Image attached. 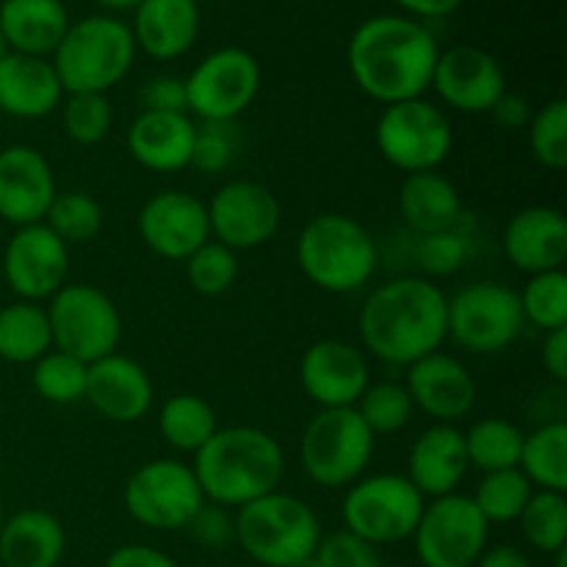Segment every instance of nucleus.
Returning <instances> with one entry per match:
<instances>
[{
    "label": "nucleus",
    "mask_w": 567,
    "mask_h": 567,
    "mask_svg": "<svg viewBox=\"0 0 567 567\" xmlns=\"http://www.w3.org/2000/svg\"><path fill=\"white\" fill-rule=\"evenodd\" d=\"M194 476L205 502L219 507H244L280 491L286 476L282 449L258 426H227L194 454Z\"/></svg>",
    "instance_id": "7ed1b4c3"
},
{
    "label": "nucleus",
    "mask_w": 567,
    "mask_h": 567,
    "mask_svg": "<svg viewBox=\"0 0 567 567\" xmlns=\"http://www.w3.org/2000/svg\"><path fill=\"white\" fill-rule=\"evenodd\" d=\"M136 59L131 25L109 14H92L70 22L53 50L55 75L64 94H105L131 72Z\"/></svg>",
    "instance_id": "39448f33"
},
{
    "label": "nucleus",
    "mask_w": 567,
    "mask_h": 567,
    "mask_svg": "<svg viewBox=\"0 0 567 567\" xmlns=\"http://www.w3.org/2000/svg\"><path fill=\"white\" fill-rule=\"evenodd\" d=\"M526 543L543 554H557L567 548V498L565 493L535 491L518 515Z\"/></svg>",
    "instance_id": "e433bc0d"
},
{
    "label": "nucleus",
    "mask_w": 567,
    "mask_h": 567,
    "mask_svg": "<svg viewBox=\"0 0 567 567\" xmlns=\"http://www.w3.org/2000/svg\"><path fill=\"white\" fill-rule=\"evenodd\" d=\"M105 567H177V563L158 548L133 543V546H120L116 551H111Z\"/></svg>",
    "instance_id": "8fccbe9b"
},
{
    "label": "nucleus",
    "mask_w": 567,
    "mask_h": 567,
    "mask_svg": "<svg viewBox=\"0 0 567 567\" xmlns=\"http://www.w3.org/2000/svg\"><path fill=\"white\" fill-rule=\"evenodd\" d=\"M241 136L233 122H203L194 133L192 164L199 175H219L236 161Z\"/></svg>",
    "instance_id": "c03bdc74"
},
{
    "label": "nucleus",
    "mask_w": 567,
    "mask_h": 567,
    "mask_svg": "<svg viewBox=\"0 0 567 567\" xmlns=\"http://www.w3.org/2000/svg\"><path fill=\"white\" fill-rule=\"evenodd\" d=\"M53 349L48 310L39 302H11L0 308V360L17 365L37 363Z\"/></svg>",
    "instance_id": "7c9ffc66"
},
{
    "label": "nucleus",
    "mask_w": 567,
    "mask_h": 567,
    "mask_svg": "<svg viewBox=\"0 0 567 567\" xmlns=\"http://www.w3.org/2000/svg\"><path fill=\"white\" fill-rule=\"evenodd\" d=\"M520 474L537 491L565 493L567 491V424L551 421L532 435L524 437L520 449Z\"/></svg>",
    "instance_id": "2f4dec72"
},
{
    "label": "nucleus",
    "mask_w": 567,
    "mask_h": 567,
    "mask_svg": "<svg viewBox=\"0 0 567 567\" xmlns=\"http://www.w3.org/2000/svg\"><path fill=\"white\" fill-rule=\"evenodd\" d=\"M524 321L537 330H559L567 327V275L565 269L529 275L524 291H518Z\"/></svg>",
    "instance_id": "58836bf2"
},
{
    "label": "nucleus",
    "mask_w": 567,
    "mask_h": 567,
    "mask_svg": "<svg viewBox=\"0 0 567 567\" xmlns=\"http://www.w3.org/2000/svg\"><path fill=\"white\" fill-rule=\"evenodd\" d=\"M208 227L210 238L233 252L269 244L280 230L282 208L275 192L255 181H230L210 197Z\"/></svg>",
    "instance_id": "2eb2a0df"
},
{
    "label": "nucleus",
    "mask_w": 567,
    "mask_h": 567,
    "mask_svg": "<svg viewBox=\"0 0 567 567\" xmlns=\"http://www.w3.org/2000/svg\"><path fill=\"white\" fill-rule=\"evenodd\" d=\"M493 120H496V125H502L504 131H524V127H529V120H532V105L529 100L520 97V94H513V92H504L502 97L496 100V105L491 109Z\"/></svg>",
    "instance_id": "3c124183"
},
{
    "label": "nucleus",
    "mask_w": 567,
    "mask_h": 567,
    "mask_svg": "<svg viewBox=\"0 0 567 567\" xmlns=\"http://www.w3.org/2000/svg\"><path fill=\"white\" fill-rule=\"evenodd\" d=\"M463 437L471 468L482 471V474L518 468L526 435L513 421L482 419L471 424L468 432H463Z\"/></svg>",
    "instance_id": "72a5a7b5"
},
{
    "label": "nucleus",
    "mask_w": 567,
    "mask_h": 567,
    "mask_svg": "<svg viewBox=\"0 0 567 567\" xmlns=\"http://www.w3.org/2000/svg\"><path fill=\"white\" fill-rule=\"evenodd\" d=\"M219 430L216 410L197 393H175L158 413V432L177 452L197 454Z\"/></svg>",
    "instance_id": "473e14b6"
},
{
    "label": "nucleus",
    "mask_w": 567,
    "mask_h": 567,
    "mask_svg": "<svg viewBox=\"0 0 567 567\" xmlns=\"http://www.w3.org/2000/svg\"><path fill=\"white\" fill-rule=\"evenodd\" d=\"M543 365L557 382H567V327L546 332L543 343Z\"/></svg>",
    "instance_id": "603ef678"
},
{
    "label": "nucleus",
    "mask_w": 567,
    "mask_h": 567,
    "mask_svg": "<svg viewBox=\"0 0 567 567\" xmlns=\"http://www.w3.org/2000/svg\"><path fill=\"white\" fill-rule=\"evenodd\" d=\"M299 382L321 410L354 408L365 388L371 385V369L358 347L324 338L302 354Z\"/></svg>",
    "instance_id": "6ab92c4d"
},
{
    "label": "nucleus",
    "mask_w": 567,
    "mask_h": 567,
    "mask_svg": "<svg viewBox=\"0 0 567 567\" xmlns=\"http://www.w3.org/2000/svg\"><path fill=\"white\" fill-rule=\"evenodd\" d=\"M44 310H48L53 349L72 354L81 363H97L120 347V308L109 293L89 282L61 286Z\"/></svg>",
    "instance_id": "6e6552de"
},
{
    "label": "nucleus",
    "mask_w": 567,
    "mask_h": 567,
    "mask_svg": "<svg viewBox=\"0 0 567 567\" xmlns=\"http://www.w3.org/2000/svg\"><path fill=\"white\" fill-rule=\"evenodd\" d=\"M491 535L474 498L463 493L432 498L424 504L413 532L415 554L424 567H474Z\"/></svg>",
    "instance_id": "4468645a"
},
{
    "label": "nucleus",
    "mask_w": 567,
    "mask_h": 567,
    "mask_svg": "<svg viewBox=\"0 0 567 567\" xmlns=\"http://www.w3.org/2000/svg\"><path fill=\"white\" fill-rule=\"evenodd\" d=\"M374 142L382 158L396 169L432 172L449 158L454 131L449 116L424 97L385 105L374 127Z\"/></svg>",
    "instance_id": "9b49d317"
},
{
    "label": "nucleus",
    "mask_w": 567,
    "mask_h": 567,
    "mask_svg": "<svg viewBox=\"0 0 567 567\" xmlns=\"http://www.w3.org/2000/svg\"><path fill=\"white\" fill-rule=\"evenodd\" d=\"M44 225L70 247V244H86L100 236L105 225L103 205L89 192H55Z\"/></svg>",
    "instance_id": "f704fd0d"
},
{
    "label": "nucleus",
    "mask_w": 567,
    "mask_h": 567,
    "mask_svg": "<svg viewBox=\"0 0 567 567\" xmlns=\"http://www.w3.org/2000/svg\"><path fill=\"white\" fill-rule=\"evenodd\" d=\"M125 509L136 524L155 532L186 529L188 520L205 504L192 465L172 457L144 463L125 482Z\"/></svg>",
    "instance_id": "f8f14e48"
},
{
    "label": "nucleus",
    "mask_w": 567,
    "mask_h": 567,
    "mask_svg": "<svg viewBox=\"0 0 567 567\" xmlns=\"http://www.w3.org/2000/svg\"><path fill=\"white\" fill-rule=\"evenodd\" d=\"M449 297L426 277H396L369 293L358 316L363 347L391 365H413L446 341Z\"/></svg>",
    "instance_id": "f03ea898"
},
{
    "label": "nucleus",
    "mask_w": 567,
    "mask_h": 567,
    "mask_svg": "<svg viewBox=\"0 0 567 567\" xmlns=\"http://www.w3.org/2000/svg\"><path fill=\"white\" fill-rule=\"evenodd\" d=\"M293 567H319V563H316V557H308V559H302V563L293 565Z\"/></svg>",
    "instance_id": "13d9d810"
},
{
    "label": "nucleus",
    "mask_w": 567,
    "mask_h": 567,
    "mask_svg": "<svg viewBox=\"0 0 567 567\" xmlns=\"http://www.w3.org/2000/svg\"><path fill=\"white\" fill-rule=\"evenodd\" d=\"M136 230L144 247L158 258L186 260L205 241H210L208 208L188 192H158L138 210Z\"/></svg>",
    "instance_id": "f3484780"
},
{
    "label": "nucleus",
    "mask_w": 567,
    "mask_h": 567,
    "mask_svg": "<svg viewBox=\"0 0 567 567\" xmlns=\"http://www.w3.org/2000/svg\"><path fill=\"white\" fill-rule=\"evenodd\" d=\"M374 441L377 437L354 408L319 410L305 426L299 460L310 482L338 491L354 485L365 474L374 454Z\"/></svg>",
    "instance_id": "0eeeda50"
},
{
    "label": "nucleus",
    "mask_w": 567,
    "mask_h": 567,
    "mask_svg": "<svg viewBox=\"0 0 567 567\" xmlns=\"http://www.w3.org/2000/svg\"><path fill=\"white\" fill-rule=\"evenodd\" d=\"M518 291L502 282H471L446 305V338L476 354L504 352L524 332Z\"/></svg>",
    "instance_id": "9d476101"
},
{
    "label": "nucleus",
    "mask_w": 567,
    "mask_h": 567,
    "mask_svg": "<svg viewBox=\"0 0 567 567\" xmlns=\"http://www.w3.org/2000/svg\"><path fill=\"white\" fill-rule=\"evenodd\" d=\"M430 89L460 114H491L496 100L507 92V78L496 55L474 44H457L441 50Z\"/></svg>",
    "instance_id": "a211bd4d"
},
{
    "label": "nucleus",
    "mask_w": 567,
    "mask_h": 567,
    "mask_svg": "<svg viewBox=\"0 0 567 567\" xmlns=\"http://www.w3.org/2000/svg\"><path fill=\"white\" fill-rule=\"evenodd\" d=\"M70 28L61 0H3L0 3V31L11 53L48 59Z\"/></svg>",
    "instance_id": "c85d7f7f"
},
{
    "label": "nucleus",
    "mask_w": 567,
    "mask_h": 567,
    "mask_svg": "<svg viewBox=\"0 0 567 567\" xmlns=\"http://www.w3.org/2000/svg\"><path fill=\"white\" fill-rule=\"evenodd\" d=\"M404 388L413 399V408L430 415L435 424H457L476 402L474 374L441 349L408 365Z\"/></svg>",
    "instance_id": "aec40b11"
},
{
    "label": "nucleus",
    "mask_w": 567,
    "mask_h": 567,
    "mask_svg": "<svg viewBox=\"0 0 567 567\" xmlns=\"http://www.w3.org/2000/svg\"><path fill=\"white\" fill-rule=\"evenodd\" d=\"M233 537L258 565L293 567L313 557L324 535L308 502L275 491L238 507L233 518Z\"/></svg>",
    "instance_id": "423d86ee"
},
{
    "label": "nucleus",
    "mask_w": 567,
    "mask_h": 567,
    "mask_svg": "<svg viewBox=\"0 0 567 567\" xmlns=\"http://www.w3.org/2000/svg\"><path fill=\"white\" fill-rule=\"evenodd\" d=\"M399 9L408 11L410 17H421V20H441V17L454 14L463 6V0H393Z\"/></svg>",
    "instance_id": "864d4df0"
},
{
    "label": "nucleus",
    "mask_w": 567,
    "mask_h": 567,
    "mask_svg": "<svg viewBox=\"0 0 567 567\" xmlns=\"http://www.w3.org/2000/svg\"><path fill=\"white\" fill-rule=\"evenodd\" d=\"M153 380L136 360L114 352L97 363H89L83 399L103 419L114 424H136L153 408Z\"/></svg>",
    "instance_id": "4be33fe9"
},
{
    "label": "nucleus",
    "mask_w": 567,
    "mask_h": 567,
    "mask_svg": "<svg viewBox=\"0 0 567 567\" xmlns=\"http://www.w3.org/2000/svg\"><path fill=\"white\" fill-rule=\"evenodd\" d=\"M532 493H535V487L520 474V468H507L482 476L471 498H474L476 509L487 524H513L524 513Z\"/></svg>",
    "instance_id": "c9c22d12"
},
{
    "label": "nucleus",
    "mask_w": 567,
    "mask_h": 567,
    "mask_svg": "<svg viewBox=\"0 0 567 567\" xmlns=\"http://www.w3.org/2000/svg\"><path fill=\"white\" fill-rule=\"evenodd\" d=\"M313 557L319 567H382L380 548L347 529L321 537Z\"/></svg>",
    "instance_id": "49530a36"
},
{
    "label": "nucleus",
    "mask_w": 567,
    "mask_h": 567,
    "mask_svg": "<svg viewBox=\"0 0 567 567\" xmlns=\"http://www.w3.org/2000/svg\"><path fill=\"white\" fill-rule=\"evenodd\" d=\"M197 125L188 114L138 111L127 127V150L133 161L150 172H181L192 164Z\"/></svg>",
    "instance_id": "bb28decb"
},
{
    "label": "nucleus",
    "mask_w": 567,
    "mask_h": 567,
    "mask_svg": "<svg viewBox=\"0 0 567 567\" xmlns=\"http://www.w3.org/2000/svg\"><path fill=\"white\" fill-rule=\"evenodd\" d=\"M186 83L188 116L203 122H236L260 92V64L249 50L219 48L205 55Z\"/></svg>",
    "instance_id": "ddd939ff"
},
{
    "label": "nucleus",
    "mask_w": 567,
    "mask_h": 567,
    "mask_svg": "<svg viewBox=\"0 0 567 567\" xmlns=\"http://www.w3.org/2000/svg\"><path fill=\"white\" fill-rule=\"evenodd\" d=\"M371 435H396L413 419L415 408L404 382H371L354 404Z\"/></svg>",
    "instance_id": "4c0bfd02"
},
{
    "label": "nucleus",
    "mask_w": 567,
    "mask_h": 567,
    "mask_svg": "<svg viewBox=\"0 0 567 567\" xmlns=\"http://www.w3.org/2000/svg\"><path fill=\"white\" fill-rule=\"evenodd\" d=\"M9 53V44H6V39H3V31H0V61H3V55Z\"/></svg>",
    "instance_id": "4d7b16f0"
},
{
    "label": "nucleus",
    "mask_w": 567,
    "mask_h": 567,
    "mask_svg": "<svg viewBox=\"0 0 567 567\" xmlns=\"http://www.w3.org/2000/svg\"><path fill=\"white\" fill-rule=\"evenodd\" d=\"M94 3L97 6H103V9H136L138 3H142V0H94Z\"/></svg>",
    "instance_id": "6e6d98bb"
},
{
    "label": "nucleus",
    "mask_w": 567,
    "mask_h": 567,
    "mask_svg": "<svg viewBox=\"0 0 567 567\" xmlns=\"http://www.w3.org/2000/svg\"><path fill=\"white\" fill-rule=\"evenodd\" d=\"M529 147L540 166L563 172L567 166V103L548 100L529 120Z\"/></svg>",
    "instance_id": "79ce46f5"
},
{
    "label": "nucleus",
    "mask_w": 567,
    "mask_h": 567,
    "mask_svg": "<svg viewBox=\"0 0 567 567\" xmlns=\"http://www.w3.org/2000/svg\"><path fill=\"white\" fill-rule=\"evenodd\" d=\"M504 255L524 275L563 269L567 260V219L551 205L518 210L504 230Z\"/></svg>",
    "instance_id": "5701e85b"
},
{
    "label": "nucleus",
    "mask_w": 567,
    "mask_h": 567,
    "mask_svg": "<svg viewBox=\"0 0 567 567\" xmlns=\"http://www.w3.org/2000/svg\"><path fill=\"white\" fill-rule=\"evenodd\" d=\"M86 371L89 365L81 363L72 354L50 349L44 358L33 363L31 382L39 396L50 404H75L86 391Z\"/></svg>",
    "instance_id": "ea45409f"
},
{
    "label": "nucleus",
    "mask_w": 567,
    "mask_h": 567,
    "mask_svg": "<svg viewBox=\"0 0 567 567\" xmlns=\"http://www.w3.org/2000/svg\"><path fill=\"white\" fill-rule=\"evenodd\" d=\"M468 468L463 430L454 424H432L415 437L404 476L424 498H441L457 493V485L465 480Z\"/></svg>",
    "instance_id": "b1692460"
},
{
    "label": "nucleus",
    "mask_w": 567,
    "mask_h": 567,
    "mask_svg": "<svg viewBox=\"0 0 567 567\" xmlns=\"http://www.w3.org/2000/svg\"><path fill=\"white\" fill-rule=\"evenodd\" d=\"M142 111H161V114H188L186 83L175 75H158L142 86Z\"/></svg>",
    "instance_id": "de8ad7c7"
},
{
    "label": "nucleus",
    "mask_w": 567,
    "mask_h": 567,
    "mask_svg": "<svg viewBox=\"0 0 567 567\" xmlns=\"http://www.w3.org/2000/svg\"><path fill=\"white\" fill-rule=\"evenodd\" d=\"M64 551V526L48 509H20L0 526L3 567H59Z\"/></svg>",
    "instance_id": "cd10ccee"
},
{
    "label": "nucleus",
    "mask_w": 567,
    "mask_h": 567,
    "mask_svg": "<svg viewBox=\"0 0 567 567\" xmlns=\"http://www.w3.org/2000/svg\"><path fill=\"white\" fill-rule=\"evenodd\" d=\"M437 55L430 28L404 14L369 17L354 28L347 50L358 89L382 105L424 97Z\"/></svg>",
    "instance_id": "f257e3e1"
},
{
    "label": "nucleus",
    "mask_w": 567,
    "mask_h": 567,
    "mask_svg": "<svg viewBox=\"0 0 567 567\" xmlns=\"http://www.w3.org/2000/svg\"><path fill=\"white\" fill-rule=\"evenodd\" d=\"M424 504L404 474L360 476L343 498V526L371 546H393L413 537Z\"/></svg>",
    "instance_id": "1a4fd4ad"
},
{
    "label": "nucleus",
    "mask_w": 567,
    "mask_h": 567,
    "mask_svg": "<svg viewBox=\"0 0 567 567\" xmlns=\"http://www.w3.org/2000/svg\"><path fill=\"white\" fill-rule=\"evenodd\" d=\"M3 520H6V515H3V502H0V526H3Z\"/></svg>",
    "instance_id": "bf43d9fd"
},
{
    "label": "nucleus",
    "mask_w": 567,
    "mask_h": 567,
    "mask_svg": "<svg viewBox=\"0 0 567 567\" xmlns=\"http://www.w3.org/2000/svg\"><path fill=\"white\" fill-rule=\"evenodd\" d=\"M53 197V169L37 147L11 144L0 150V219L14 227L39 225Z\"/></svg>",
    "instance_id": "412c9836"
},
{
    "label": "nucleus",
    "mask_w": 567,
    "mask_h": 567,
    "mask_svg": "<svg viewBox=\"0 0 567 567\" xmlns=\"http://www.w3.org/2000/svg\"><path fill=\"white\" fill-rule=\"evenodd\" d=\"M131 33L136 50L142 48L150 59H181L197 42V0H142L133 9Z\"/></svg>",
    "instance_id": "a878e982"
},
{
    "label": "nucleus",
    "mask_w": 567,
    "mask_h": 567,
    "mask_svg": "<svg viewBox=\"0 0 567 567\" xmlns=\"http://www.w3.org/2000/svg\"><path fill=\"white\" fill-rule=\"evenodd\" d=\"M61 122H64V133L72 142L81 144V147H94L111 133L114 109H111L105 94H70L61 103Z\"/></svg>",
    "instance_id": "a19ab883"
},
{
    "label": "nucleus",
    "mask_w": 567,
    "mask_h": 567,
    "mask_svg": "<svg viewBox=\"0 0 567 567\" xmlns=\"http://www.w3.org/2000/svg\"><path fill=\"white\" fill-rule=\"evenodd\" d=\"M64 100L50 59L6 53L0 61V111L17 120H44Z\"/></svg>",
    "instance_id": "393cba45"
},
{
    "label": "nucleus",
    "mask_w": 567,
    "mask_h": 567,
    "mask_svg": "<svg viewBox=\"0 0 567 567\" xmlns=\"http://www.w3.org/2000/svg\"><path fill=\"white\" fill-rule=\"evenodd\" d=\"M297 264L321 291L352 293L374 277L380 252L363 221L347 214H319L299 233Z\"/></svg>",
    "instance_id": "20e7f679"
},
{
    "label": "nucleus",
    "mask_w": 567,
    "mask_h": 567,
    "mask_svg": "<svg viewBox=\"0 0 567 567\" xmlns=\"http://www.w3.org/2000/svg\"><path fill=\"white\" fill-rule=\"evenodd\" d=\"M192 532L194 540L205 548H221L233 540V518L225 507L219 504H208L197 509L192 520L186 526Z\"/></svg>",
    "instance_id": "09e8293b"
},
{
    "label": "nucleus",
    "mask_w": 567,
    "mask_h": 567,
    "mask_svg": "<svg viewBox=\"0 0 567 567\" xmlns=\"http://www.w3.org/2000/svg\"><path fill=\"white\" fill-rule=\"evenodd\" d=\"M468 260V241L454 230L443 233H426L419 236L415 244V264L421 266V271L430 277H452Z\"/></svg>",
    "instance_id": "a18cd8bd"
},
{
    "label": "nucleus",
    "mask_w": 567,
    "mask_h": 567,
    "mask_svg": "<svg viewBox=\"0 0 567 567\" xmlns=\"http://www.w3.org/2000/svg\"><path fill=\"white\" fill-rule=\"evenodd\" d=\"M70 247L44 221L17 227L3 249L6 286L25 302L50 299L66 286Z\"/></svg>",
    "instance_id": "dca6fc26"
},
{
    "label": "nucleus",
    "mask_w": 567,
    "mask_h": 567,
    "mask_svg": "<svg viewBox=\"0 0 567 567\" xmlns=\"http://www.w3.org/2000/svg\"><path fill=\"white\" fill-rule=\"evenodd\" d=\"M474 567H532L529 557L515 546H493L482 551Z\"/></svg>",
    "instance_id": "5fc2aeb1"
},
{
    "label": "nucleus",
    "mask_w": 567,
    "mask_h": 567,
    "mask_svg": "<svg viewBox=\"0 0 567 567\" xmlns=\"http://www.w3.org/2000/svg\"><path fill=\"white\" fill-rule=\"evenodd\" d=\"M399 214L419 236L454 230L463 216V197L457 186L437 169L413 172L399 188Z\"/></svg>",
    "instance_id": "c756f323"
},
{
    "label": "nucleus",
    "mask_w": 567,
    "mask_h": 567,
    "mask_svg": "<svg viewBox=\"0 0 567 567\" xmlns=\"http://www.w3.org/2000/svg\"><path fill=\"white\" fill-rule=\"evenodd\" d=\"M186 277L192 288L203 297H221L233 288L238 277V255L219 241H205L197 252L188 255Z\"/></svg>",
    "instance_id": "37998d69"
}]
</instances>
